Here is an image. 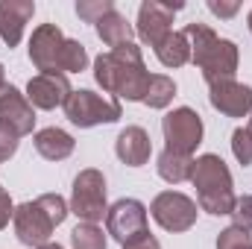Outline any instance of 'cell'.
Returning a JSON list of instances; mask_svg holds the SVG:
<instances>
[{"mask_svg":"<svg viewBox=\"0 0 252 249\" xmlns=\"http://www.w3.org/2000/svg\"><path fill=\"white\" fill-rule=\"evenodd\" d=\"M150 76L153 73H147L141 50L132 41L109 50V53H100L94 59V79L103 85V91L118 94L124 100L144 103L147 88H150Z\"/></svg>","mask_w":252,"mask_h":249,"instance_id":"6da1fadb","label":"cell"},{"mask_svg":"<svg viewBox=\"0 0 252 249\" xmlns=\"http://www.w3.org/2000/svg\"><path fill=\"white\" fill-rule=\"evenodd\" d=\"M185 35L190 41V62L196 64L205 76V82L232 79L238 70V47L229 38H220L208 24L193 21L185 27Z\"/></svg>","mask_w":252,"mask_h":249,"instance_id":"7a4b0ae2","label":"cell"},{"mask_svg":"<svg viewBox=\"0 0 252 249\" xmlns=\"http://www.w3.org/2000/svg\"><path fill=\"white\" fill-rule=\"evenodd\" d=\"M190 182L196 187V199L199 208L220 217V214H232L235 208V190H232V173L226 167V161L214 153H205L193 161L190 170Z\"/></svg>","mask_w":252,"mask_h":249,"instance_id":"3957f363","label":"cell"},{"mask_svg":"<svg viewBox=\"0 0 252 249\" xmlns=\"http://www.w3.org/2000/svg\"><path fill=\"white\" fill-rule=\"evenodd\" d=\"M67 202H64L59 193H44L32 202H24L15 208V235L21 244L27 247H44L50 244V235L56 226H62L64 217H67Z\"/></svg>","mask_w":252,"mask_h":249,"instance_id":"277c9868","label":"cell"},{"mask_svg":"<svg viewBox=\"0 0 252 249\" xmlns=\"http://www.w3.org/2000/svg\"><path fill=\"white\" fill-rule=\"evenodd\" d=\"M64 115H67V121L73 126L91 129V126L121 121V103L118 100H106V97L82 88V91H70V97L64 103Z\"/></svg>","mask_w":252,"mask_h":249,"instance_id":"5b68a950","label":"cell"},{"mask_svg":"<svg viewBox=\"0 0 252 249\" xmlns=\"http://www.w3.org/2000/svg\"><path fill=\"white\" fill-rule=\"evenodd\" d=\"M70 211L82 223H97L106 217V176L94 167L82 170L73 179V193H70Z\"/></svg>","mask_w":252,"mask_h":249,"instance_id":"8992f818","label":"cell"},{"mask_svg":"<svg viewBox=\"0 0 252 249\" xmlns=\"http://www.w3.org/2000/svg\"><path fill=\"white\" fill-rule=\"evenodd\" d=\"M161 132H164V141H167L170 153L193 156V150L202 141V121L193 109L182 106V109H173L161 118Z\"/></svg>","mask_w":252,"mask_h":249,"instance_id":"52a82bcc","label":"cell"},{"mask_svg":"<svg viewBox=\"0 0 252 249\" xmlns=\"http://www.w3.org/2000/svg\"><path fill=\"white\" fill-rule=\"evenodd\" d=\"M150 214L167 232H188L196 223V202L179 190H164L153 199Z\"/></svg>","mask_w":252,"mask_h":249,"instance_id":"ba28073f","label":"cell"},{"mask_svg":"<svg viewBox=\"0 0 252 249\" xmlns=\"http://www.w3.org/2000/svg\"><path fill=\"white\" fill-rule=\"evenodd\" d=\"M106 229L109 235L124 247L129 241L147 235V208L138 199H118L106 211Z\"/></svg>","mask_w":252,"mask_h":249,"instance_id":"9c48e42d","label":"cell"},{"mask_svg":"<svg viewBox=\"0 0 252 249\" xmlns=\"http://www.w3.org/2000/svg\"><path fill=\"white\" fill-rule=\"evenodd\" d=\"M62 30L56 24H41L30 38V59L41 73H62V53H64Z\"/></svg>","mask_w":252,"mask_h":249,"instance_id":"30bf717a","label":"cell"},{"mask_svg":"<svg viewBox=\"0 0 252 249\" xmlns=\"http://www.w3.org/2000/svg\"><path fill=\"white\" fill-rule=\"evenodd\" d=\"M179 9H182V3H158V0L141 3V9H138V35H141V41L156 50L170 35L173 15Z\"/></svg>","mask_w":252,"mask_h":249,"instance_id":"8fae6325","label":"cell"},{"mask_svg":"<svg viewBox=\"0 0 252 249\" xmlns=\"http://www.w3.org/2000/svg\"><path fill=\"white\" fill-rule=\"evenodd\" d=\"M211 106L226 118H247L252 112V88L235 79H217L208 85Z\"/></svg>","mask_w":252,"mask_h":249,"instance_id":"7c38bea8","label":"cell"},{"mask_svg":"<svg viewBox=\"0 0 252 249\" xmlns=\"http://www.w3.org/2000/svg\"><path fill=\"white\" fill-rule=\"evenodd\" d=\"M70 97V82L64 73H38L30 79L27 85V100L30 106L35 109H56V106H64Z\"/></svg>","mask_w":252,"mask_h":249,"instance_id":"4fadbf2b","label":"cell"},{"mask_svg":"<svg viewBox=\"0 0 252 249\" xmlns=\"http://www.w3.org/2000/svg\"><path fill=\"white\" fill-rule=\"evenodd\" d=\"M0 121L15 129V135H30L35 126V112L30 106V100L15 88V85H3L0 88Z\"/></svg>","mask_w":252,"mask_h":249,"instance_id":"5bb4252c","label":"cell"},{"mask_svg":"<svg viewBox=\"0 0 252 249\" xmlns=\"http://www.w3.org/2000/svg\"><path fill=\"white\" fill-rule=\"evenodd\" d=\"M32 12H35L32 0H0V38L9 47H18Z\"/></svg>","mask_w":252,"mask_h":249,"instance_id":"9a60e30c","label":"cell"},{"mask_svg":"<svg viewBox=\"0 0 252 249\" xmlns=\"http://www.w3.org/2000/svg\"><path fill=\"white\" fill-rule=\"evenodd\" d=\"M115 153H118V158H121L124 164H129V167L147 164V161H150V153H153L150 135H147L141 126H126L124 132L118 135Z\"/></svg>","mask_w":252,"mask_h":249,"instance_id":"2e32d148","label":"cell"},{"mask_svg":"<svg viewBox=\"0 0 252 249\" xmlns=\"http://www.w3.org/2000/svg\"><path fill=\"white\" fill-rule=\"evenodd\" d=\"M32 141H35V150L47 161H62V158H67L73 153V138L64 129H59V126H47V129L35 132Z\"/></svg>","mask_w":252,"mask_h":249,"instance_id":"e0dca14e","label":"cell"},{"mask_svg":"<svg viewBox=\"0 0 252 249\" xmlns=\"http://www.w3.org/2000/svg\"><path fill=\"white\" fill-rule=\"evenodd\" d=\"M94 27H97V35L103 38V44H109L112 50H115V47H121V44H129V41H132V24L126 21L118 9H112L109 15H103Z\"/></svg>","mask_w":252,"mask_h":249,"instance_id":"ac0fdd59","label":"cell"},{"mask_svg":"<svg viewBox=\"0 0 252 249\" xmlns=\"http://www.w3.org/2000/svg\"><path fill=\"white\" fill-rule=\"evenodd\" d=\"M156 56L164 67H182L190 62V41L185 32H170L158 47H156Z\"/></svg>","mask_w":252,"mask_h":249,"instance_id":"d6986e66","label":"cell"},{"mask_svg":"<svg viewBox=\"0 0 252 249\" xmlns=\"http://www.w3.org/2000/svg\"><path fill=\"white\" fill-rule=\"evenodd\" d=\"M190 170H193L190 156H179V153H170V150H164L158 156V176L170 185H179V182L190 179Z\"/></svg>","mask_w":252,"mask_h":249,"instance_id":"ffe728a7","label":"cell"},{"mask_svg":"<svg viewBox=\"0 0 252 249\" xmlns=\"http://www.w3.org/2000/svg\"><path fill=\"white\" fill-rule=\"evenodd\" d=\"M173 97H176V82H173L170 76H164V73H153L144 103H147L150 109H164V106L173 103Z\"/></svg>","mask_w":252,"mask_h":249,"instance_id":"44dd1931","label":"cell"},{"mask_svg":"<svg viewBox=\"0 0 252 249\" xmlns=\"http://www.w3.org/2000/svg\"><path fill=\"white\" fill-rule=\"evenodd\" d=\"M70 244L73 249H106V235L97 229V223H79L70 232Z\"/></svg>","mask_w":252,"mask_h":249,"instance_id":"7402d4cb","label":"cell"},{"mask_svg":"<svg viewBox=\"0 0 252 249\" xmlns=\"http://www.w3.org/2000/svg\"><path fill=\"white\" fill-rule=\"evenodd\" d=\"M232 153H235V158H238L244 167L252 164V126L235 129V135H232Z\"/></svg>","mask_w":252,"mask_h":249,"instance_id":"603a6c76","label":"cell"},{"mask_svg":"<svg viewBox=\"0 0 252 249\" xmlns=\"http://www.w3.org/2000/svg\"><path fill=\"white\" fill-rule=\"evenodd\" d=\"M115 9V3L112 0H79L76 3V15L82 18V21H88V24H97L103 15H109Z\"/></svg>","mask_w":252,"mask_h":249,"instance_id":"cb8c5ba5","label":"cell"},{"mask_svg":"<svg viewBox=\"0 0 252 249\" xmlns=\"http://www.w3.org/2000/svg\"><path fill=\"white\" fill-rule=\"evenodd\" d=\"M217 249H252L250 232H244V229H238V226L223 229L220 238H217Z\"/></svg>","mask_w":252,"mask_h":249,"instance_id":"d4e9b609","label":"cell"},{"mask_svg":"<svg viewBox=\"0 0 252 249\" xmlns=\"http://www.w3.org/2000/svg\"><path fill=\"white\" fill-rule=\"evenodd\" d=\"M232 217H235V226H238V229L252 232V196H238V199H235Z\"/></svg>","mask_w":252,"mask_h":249,"instance_id":"484cf974","label":"cell"},{"mask_svg":"<svg viewBox=\"0 0 252 249\" xmlns=\"http://www.w3.org/2000/svg\"><path fill=\"white\" fill-rule=\"evenodd\" d=\"M15 150H18V135H15V129H9V126L0 121V161H9V158L15 156Z\"/></svg>","mask_w":252,"mask_h":249,"instance_id":"4316f807","label":"cell"},{"mask_svg":"<svg viewBox=\"0 0 252 249\" xmlns=\"http://www.w3.org/2000/svg\"><path fill=\"white\" fill-rule=\"evenodd\" d=\"M208 9L217 15V18H232V15H238V9H241V3H223V0H208Z\"/></svg>","mask_w":252,"mask_h":249,"instance_id":"83f0119b","label":"cell"},{"mask_svg":"<svg viewBox=\"0 0 252 249\" xmlns=\"http://www.w3.org/2000/svg\"><path fill=\"white\" fill-rule=\"evenodd\" d=\"M12 217H15V205H12L9 193H6V190L0 187V229H6Z\"/></svg>","mask_w":252,"mask_h":249,"instance_id":"f1b7e54d","label":"cell"},{"mask_svg":"<svg viewBox=\"0 0 252 249\" xmlns=\"http://www.w3.org/2000/svg\"><path fill=\"white\" fill-rule=\"evenodd\" d=\"M124 249H161V244L147 232V235H141V238H135V241H129V244H124Z\"/></svg>","mask_w":252,"mask_h":249,"instance_id":"f546056e","label":"cell"},{"mask_svg":"<svg viewBox=\"0 0 252 249\" xmlns=\"http://www.w3.org/2000/svg\"><path fill=\"white\" fill-rule=\"evenodd\" d=\"M38 249H64V247H59V244H44V247H38Z\"/></svg>","mask_w":252,"mask_h":249,"instance_id":"4dcf8cb0","label":"cell"},{"mask_svg":"<svg viewBox=\"0 0 252 249\" xmlns=\"http://www.w3.org/2000/svg\"><path fill=\"white\" fill-rule=\"evenodd\" d=\"M3 79H6V73H3V64H0V88H3V85H6V82H3Z\"/></svg>","mask_w":252,"mask_h":249,"instance_id":"1f68e13d","label":"cell"},{"mask_svg":"<svg viewBox=\"0 0 252 249\" xmlns=\"http://www.w3.org/2000/svg\"><path fill=\"white\" fill-rule=\"evenodd\" d=\"M250 32H252V12H250Z\"/></svg>","mask_w":252,"mask_h":249,"instance_id":"d6a6232c","label":"cell"}]
</instances>
